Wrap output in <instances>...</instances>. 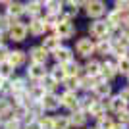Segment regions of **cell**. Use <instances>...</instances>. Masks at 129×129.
<instances>
[{"label": "cell", "mask_w": 129, "mask_h": 129, "mask_svg": "<svg viewBox=\"0 0 129 129\" xmlns=\"http://www.w3.org/2000/svg\"><path fill=\"white\" fill-rule=\"evenodd\" d=\"M71 50H73V54H75V60L81 58L83 62L96 56V54H94V41L89 39L87 35H85V37H77L75 39V44L71 46Z\"/></svg>", "instance_id": "1"}, {"label": "cell", "mask_w": 129, "mask_h": 129, "mask_svg": "<svg viewBox=\"0 0 129 129\" xmlns=\"http://www.w3.org/2000/svg\"><path fill=\"white\" fill-rule=\"evenodd\" d=\"M54 35L62 41V43H66V41H75V35H77V25L75 21H71V19H66V17L60 16V23L56 25V29H54Z\"/></svg>", "instance_id": "2"}, {"label": "cell", "mask_w": 129, "mask_h": 129, "mask_svg": "<svg viewBox=\"0 0 129 129\" xmlns=\"http://www.w3.org/2000/svg\"><path fill=\"white\" fill-rule=\"evenodd\" d=\"M83 12H85V16L91 21H96V19H104V16L108 12V6L104 0H87Z\"/></svg>", "instance_id": "3"}, {"label": "cell", "mask_w": 129, "mask_h": 129, "mask_svg": "<svg viewBox=\"0 0 129 129\" xmlns=\"http://www.w3.org/2000/svg\"><path fill=\"white\" fill-rule=\"evenodd\" d=\"M87 37L92 39L94 43L96 41H104V39H112V33H110V29H108L106 21L104 19H96V21H91L89 23V27H87Z\"/></svg>", "instance_id": "4"}, {"label": "cell", "mask_w": 129, "mask_h": 129, "mask_svg": "<svg viewBox=\"0 0 129 129\" xmlns=\"http://www.w3.org/2000/svg\"><path fill=\"white\" fill-rule=\"evenodd\" d=\"M46 75H48V66H41V64L25 66V79L29 83H41Z\"/></svg>", "instance_id": "5"}, {"label": "cell", "mask_w": 129, "mask_h": 129, "mask_svg": "<svg viewBox=\"0 0 129 129\" xmlns=\"http://www.w3.org/2000/svg\"><path fill=\"white\" fill-rule=\"evenodd\" d=\"M58 96H60V106L64 108V110H68V114H70V112H75V110H79V92L60 91V92H58Z\"/></svg>", "instance_id": "6"}, {"label": "cell", "mask_w": 129, "mask_h": 129, "mask_svg": "<svg viewBox=\"0 0 129 129\" xmlns=\"http://www.w3.org/2000/svg\"><path fill=\"white\" fill-rule=\"evenodd\" d=\"M100 77L108 83H112L116 77H118V66H116V60L112 56L100 60Z\"/></svg>", "instance_id": "7"}, {"label": "cell", "mask_w": 129, "mask_h": 129, "mask_svg": "<svg viewBox=\"0 0 129 129\" xmlns=\"http://www.w3.org/2000/svg\"><path fill=\"white\" fill-rule=\"evenodd\" d=\"M27 52V60H29V64H41V66H48V60H50V54L41 46V44H35L31 46Z\"/></svg>", "instance_id": "8"}, {"label": "cell", "mask_w": 129, "mask_h": 129, "mask_svg": "<svg viewBox=\"0 0 129 129\" xmlns=\"http://www.w3.org/2000/svg\"><path fill=\"white\" fill-rule=\"evenodd\" d=\"M91 94L96 98V100H106V98H110L114 94V85L108 83V81H104L102 77H96V85H94V89L91 91Z\"/></svg>", "instance_id": "9"}, {"label": "cell", "mask_w": 129, "mask_h": 129, "mask_svg": "<svg viewBox=\"0 0 129 129\" xmlns=\"http://www.w3.org/2000/svg\"><path fill=\"white\" fill-rule=\"evenodd\" d=\"M87 0H66L64 2V10H62V17L75 21V17L79 16V12L85 8Z\"/></svg>", "instance_id": "10"}, {"label": "cell", "mask_w": 129, "mask_h": 129, "mask_svg": "<svg viewBox=\"0 0 129 129\" xmlns=\"http://www.w3.org/2000/svg\"><path fill=\"white\" fill-rule=\"evenodd\" d=\"M114 60L123 58V56H129V43L127 39L121 37V35H116L112 37V54H110Z\"/></svg>", "instance_id": "11"}, {"label": "cell", "mask_w": 129, "mask_h": 129, "mask_svg": "<svg viewBox=\"0 0 129 129\" xmlns=\"http://www.w3.org/2000/svg\"><path fill=\"white\" fill-rule=\"evenodd\" d=\"M6 64H10L14 70H19V68H25L29 64V60H27V52L21 48H12L10 54H8V60H6Z\"/></svg>", "instance_id": "12"}, {"label": "cell", "mask_w": 129, "mask_h": 129, "mask_svg": "<svg viewBox=\"0 0 129 129\" xmlns=\"http://www.w3.org/2000/svg\"><path fill=\"white\" fill-rule=\"evenodd\" d=\"M50 58L54 60V64H60V66H66L68 62H71V60H75V54H73V50H71V46H68V44H62L56 52L50 54Z\"/></svg>", "instance_id": "13"}, {"label": "cell", "mask_w": 129, "mask_h": 129, "mask_svg": "<svg viewBox=\"0 0 129 129\" xmlns=\"http://www.w3.org/2000/svg\"><path fill=\"white\" fill-rule=\"evenodd\" d=\"M41 104H43V108H44V114H58V110L62 108L60 106L58 92H46L43 96V100H41Z\"/></svg>", "instance_id": "14"}, {"label": "cell", "mask_w": 129, "mask_h": 129, "mask_svg": "<svg viewBox=\"0 0 129 129\" xmlns=\"http://www.w3.org/2000/svg\"><path fill=\"white\" fill-rule=\"evenodd\" d=\"M46 33H48V29H46V23H44L43 17L31 19L29 25H27V35H31V37H35V39H43Z\"/></svg>", "instance_id": "15"}, {"label": "cell", "mask_w": 129, "mask_h": 129, "mask_svg": "<svg viewBox=\"0 0 129 129\" xmlns=\"http://www.w3.org/2000/svg\"><path fill=\"white\" fill-rule=\"evenodd\" d=\"M6 37L10 39L12 43H25L27 41V27L25 25H21V23H16V25H12L10 29H8V33H6Z\"/></svg>", "instance_id": "16"}, {"label": "cell", "mask_w": 129, "mask_h": 129, "mask_svg": "<svg viewBox=\"0 0 129 129\" xmlns=\"http://www.w3.org/2000/svg\"><path fill=\"white\" fill-rule=\"evenodd\" d=\"M25 16L31 19L44 16V0H29L25 2Z\"/></svg>", "instance_id": "17"}, {"label": "cell", "mask_w": 129, "mask_h": 129, "mask_svg": "<svg viewBox=\"0 0 129 129\" xmlns=\"http://www.w3.org/2000/svg\"><path fill=\"white\" fill-rule=\"evenodd\" d=\"M25 14V2H19V0H8V4L4 8V16H10L14 19L19 21V17Z\"/></svg>", "instance_id": "18"}, {"label": "cell", "mask_w": 129, "mask_h": 129, "mask_svg": "<svg viewBox=\"0 0 129 129\" xmlns=\"http://www.w3.org/2000/svg\"><path fill=\"white\" fill-rule=\"evenodd\" d=\"M68 119H70V125L71 129H85L89 127V116L81 110H75V112H70L68 114Z\"/></svg>", "instance_id": "19"}, {"label": "cell", "mask_w": 129, "mask_h": 129, "mask_svg": "<svg viewBox=\"0 0 129 129\" xmlns=\"http://www.w3.org/2000/svg\"><path fill=\"white\" fill-rule=\"evenodd\" d=\"M62 44H64V43H62V41H60V39L56 37L54 33H46V35L43 37V41H41V46H43V48L46 50L48 54L56 52V50H58Z\"/></svg>", "instance_id": "20"}, {"label": "cell", "mask_w": 129, "mask_h": 129, "mask_svg": "<svg viewBox=\"0 0 129 129\" xmlns=\"http://www.w3.org/2000/svg\"><path fill=\"white\" fill-rule=\"evenodd\" d=\"M81 68H83V73L89 77H100V60L94 56V58L91 60H85L83 64H81Z\"/></svg>", "instance_id": "21"}, {"label": "cell", "mask_w": 129, "mask_h": 129, "mask_svg": "<svg viewBox=\"0 0 129 129\" xmlns=\"http://www.w3.org/2000/svg\"><path fill=\"white\" fill-rule=\"evenodd\" d=\"M104 114H108L106 110V100H92L91 106H89V110H87V116H89V119H96L100 118V116H104Z\"/></svg>", "instance_id": "22"}, {"label": "cell", "mask_w": 129, "mask_h": 129, "mask_svg": "<svg viewBox=\"0 0 129 129\" xmlns=\"http://www.w3.org/2000/svg\"><path fill=\"white\" fill-rule=\"evenodd\" d=\"M96 85V77H89L85 73L79 75V92L81 94H91V91Z\"/></svg>", "instance_id": "23"}, {"label": "cell", "mask_w": 129, "mask_h": 129, "mask_svg": "<svg viewBox=\"0 0 129 129\" xmlns=\"http://www.w3.org/2000/svg\"><path fill=\"white\" fill-rule=\"evenodd\" d=\"M94 54L108 58L112 54V39H104V41H96L94 43Z\"/></svg>", "instance_id": "24"}, {"label": "cell", "mask_w": 129, "mask_h": 129, "mask_svg": "<svg viewBox=\"0 0 129 129\" xmlns=\"http://www.w3.org/2000/svg\"><path fill=\"white\" fill-rule=\"evenodd\" d=\"M62 10H64V0H44V14L62 16Z\"/></svg>", "instance_id": "25"}, {"label": "cell", "mask_w": 129, "mask_h": 129, "mask_svg": "<svg viewBox=\"0 0 129 129\" xmlns=\"http://www.w3.org/2000/svg\"><path fill=\"white\" fill-rule=\"evenodd\" d=\"M44 94H46V92H44V89L39 85V83H29V87H27V96L31 98L33 102H41Z\"/></svg>", "instance_id": "26"}, {"label": "cell", "mask_w": 129, "mask_h": 129, "mask_svg": "<svg viewBox=\"0 0 129 129\" xmlns=\"http://www.w3.org/2000/svg\"><path fill=\"white\" fill-rule=\"evenodd\" d=\"M48 75L52 77L58 85H62V83H64V79L68 77V75H66V71H64V66H60V64L48 66Z\"/></svg>", "instance_id": "27"}, {"label": "cell", "mask_w": 129, "mask_h": 129, "mask_svg": "<svg viewBox=\"0 0 129 129\" xmlns=\"http://www.w3.org/2000/svg\"><path fill=\"white\" fill-rule=\"evenodd\" d=\"M64 71H66V75H71V77H79L81 73H83V68H81V62H79V60H71V62H68V64L64 66Z\"/></svg>", "instance_id": "28"}, {"label": "cell", "mask_w": 129, "mask_h": 129, "mask_svg": "<svg viewBox=\"0 0 129 129\" xmlns=\"http://www.w3.org/2000/svg\"><path fill=\"white\" fill-rule=\"evenodd\" d=\"M62 91H71V92H79V77H71L68 75L62 83Z\"/></svg>", "instance_id": "29"}, {"label": "cell", "mask_w": 129, "mask_h": 129, "mask_svg": "<svg viewBox=\"0 0 129 129\" xmlns=\"http://www.w3.org/2000/svg\"><path fill=\"white\" fill-rule=\"evenodd\" d=\"M39 85L44 89V92H60V89H62V87H60L50 75H46L43 81H41V83H39Z\"/></svg>", "instance_id": "30"}, {"label": "cell", "mask_w": 129, "mask_h": 129, "mask_svg": "<svg viewBox=\"0 0 129 129\" xmlns=\"http://www.w3.org/2000/svg\"><path fill=\"white\" fill-rule=\"evenodd\" d=\"M54 129H71L68 114H54Z\"/></svg>", "instance_id": "31"}, {"label": "cell", "mask_w": 129, "mask_h": 129, "mask_svg": "<svg viewBox=\"0 0 129 129\" xmlns=\"http://www.w3.org/2000/svg\"><path fill=\"white\" fill-rule=\"evenodd\" d=\"M116 66H118V75H121V77L129 75V56L118 58V60H116Z\"/></svg>", "instance_id": "32"}, {"label": "cell", "mask_w": 129, "mask_h": 129, "mask_svg": "<svg viewBox=\"0 0 129 129\" xmlns=\"http://www.w3.org/2000/svg\"><path fill=\"white\" fill-rule=\"evenodd\" d=\"M16 75H17L16 70H14L10 64H6V62H4V64H0V77H2L4 81H12Z\"/></svg>", "instance_id": "33"}, {"label": "cell", "mask_w": 129, "mask_h": 129, "mask_svg": "<svg viewBox=\"0 0 129 129\" xmlns=\"http://www.w3.org/2000/svg\"><path fill=\"white\" fill-rule=\"evenodd\" d=\"M12 100L10 96H0V118H6L8 114H12Z\"/></svg>", "instance_id": "34"}, {"label": "cell", "mask_w": 129, "mask_h": 129, "mask_svg": "<svg viewBox=\"0 0 129 129\" xmlns=\"http://www.w3.org/2000/svg\"><path fill=\"white\" fill-rule=\"evenodd\" d=\"M92 100H94L92 94H81V92H79V110L87 114V110H89V106H91Z\"/></svg>", "instance_id": "35"}, {"label": "cell", "mask_w": 129, "mask_h": 129, "mask_svg": "<svg viewBox=\"0 0 129 129\" xmlns=\"http://www.w3.org/2000/svg\"><path fill=\"white\" fill-rule=\"evenodd\" d=\"M114 10L123 14L125 17L129 16V0H114Z\"/></svg>", "instance_id": "36"}, {"label": "cell", "mask_w": 129, "mask_h": 129, "mask_svg": "<svg viewBox=\"0 0 129 129\" xmlns=\"http://www.w3.org/2000/svg\"><path fill=\"white\" fill-rule=\"evenodd\" d=\"M39 125L41 129H54V118L50 114H44L43 118H39Z\"/></svg>", "instance_id": "37"}, {"label": "cell", "mask_w": 129, "mask_h": 129, "mask_svg": "<svg viewBox=\"0 0 129 129\" xmlns=\"http://www.w3.org/2000/svg\"><path fill=\"white\" fill-rule=\"evenodd\" d=\"M2 129H23L21 121H17L16 118H10V119H4L2 121Z\"/></svg>", "instance_id": "38"}, {"label": "cell", "mask_w": 129, "mask_h": 129, "mask_svg": "<svg viewBox=\"0 0 129 129\" xmlns=\"http://www.w3.org/2000/svg\"><path fill=\"white\" fill-rule=\"evenodd\" d=\"M114 119L118 121V123L125 125V127H129V108L127 110H123V112H119L118 116H114Z\"/></svg>", "instance_id": "39"}, {"label": "cell", "mask_w": 129, "mask_h": 129, "mask_svg": "<svg viewBox=\"0 0 129 129\" xmlns=\"http://www.w3.org/2000/svg\"><path fill=\"white\" fill-rule=\"evenodd\" d=\"M116 94H118V96H119V98H121V100H123V102L129 106V85H123L118 92H116Z\"/></svg>", "instance_id": "40"}, {"label": "cell", "mask_w": 129, "mask_h": 129, "mask_svg": "<svg viewBox=\"0 0 129 129\" xmlns=\"http://www.w3.org/2000/svg\"><path fill=\"white\" fill-rule=\"evenodd\" d=\"M10 50H12V48H10L6 43L0 44V64H4L6 60H8V54H10Z\"/></svg>", "instance_id": "41"}, {"label": "cell", "mask_w": 129, "mask_h": 129, "mask_svg": "<svg viewBox=\"0 0 129 129\" xmlns=\"http://www.w3.org/2000/svg\"><path fill=\"white\" fill-rule=\"evenodd\" d=\"M23 129H41V125H39V119H31V121L23 123Z\"/></svg>", "instance_id": "42"}, {"label": "cell", "mask_w": 129, "mask_h": 129, "mask_svg": "<svg viewBox=\"0 0 129 129\" xmlns=\"http://www.w3.org/2000/svg\"><path fill=\"white\" fill-rule=\"evenodd\" d=\"M8 29H10V25H8V21H6L4 16H2V17H0V33H2V35H6V33H8Z\"/></svg>", "instance_id": "43"}, {"label": "cell", "mask_w": 129, "mask_h": 129, "mask_svg": "<svg viewBox=\"0 0 129 129\" xmlns=\"http://www.w3.org/2000/svg\"><path fill=\"white\" fill-rule=\"evenodd\" d=\"M118 35H121V37H125V39H127V43H129V29H125V27H121V31H119Z\"/></svg>", "instance_id": "44"}, {"label": "cell", "mask_w": 129, "mask_h": 129, "mask_svg": "<svg viewBox=\"0 0 129 129\" xmlns=\"http://www.w3.org/2000/svg\"><path fill=\"white\" fill-rule=\"evenodd\" d=\"M112 129H129V127H125V125L118 123V121H114V127H112Z\"/></svg>", "instance_id": "45"}, {"label": "cell", "mask_w": 129, "mask_h": 129, "mask_svg": "<svg viewBox=\"0 0 129 129\" xmlns=\"http://www.w3.org/2000/svg\"><path fill=\"white\" fill-rule=\"evenodd\" d=\"M123 27H125V29H129V16L123 19Z\"/></svg>", "instance_id": "46"}, {"label": "cell", "mask_w": 129, "mask_h": 129, "mask_svg": "<svg viewBox=\"0 0 129 129\" xmlns=\"http://www.w3.org/2000/svg\"><path fill=\"white\" fill-rule=\"evenodd\" d=\"M4 37H6V35H2V33H0V44L4 43Z\"/></svg>", "instance_id": "47"}, {"label": "cell", "mask_w": 129, "mask_h": 129, "mask_svg": "<svg viewBox=\"0 0 129 129\" xmlns=\"http://www.w3.org/2000/svg\"><path fill=\"white\" fill-rule=\"evenodd\" d=\"M2 85H4V79H2V77H0V89H2Z\"/></svg>", "instance_id": "48"}, {"label": "cell", "mask_w": 129, "mask_h": 129, "mask_svg": "<svg viewBox=\"0 0 129 129\" xmlns=\"http://www.w3.org/2000/svg\"><path fill=\"white\" fill-rule=\"evenodd\" d=\"M85 129H96V127H94V125H89V127H85Z\"/></svg>", "instance_id": "49"}, {"label": "cell", "mask_w": 129, "mask_h": 129, "mask_svg": "<svg viewBox=\"0 0 129 129\" xmlns=\"http://www.w3.org/2000/svg\"><path fill=\"white\" fill-rule=\"evenodd\" d=\"M0 129H2V118H0Z\"/></svg>", "instance_id": "50"}, {"label": "cell", "mask_w": 129, "mask_h": 129, "mask_svg": "<svg viewBox=\"0 0 129 129\" xmlns=\"http://www.w3.org/2000/svg\"><path fill=\"white\" fill-rule=\"evenodd\" d=\"M125 79H127V85H129V75H127V77H125Z\"/></svg>", "instance_id": "51"}, {"label": "cell", "mask_w": 129, "mask_h": 129, "mask_svg": "<svg viewBox=\"0 0 129 129\" xmlns=\"http://www.w3.org/2000/svg\"><path fill=\"white\" fill-rule=\"evenodd\" d=\"M0 17H2V10H0Z\"/></svg>", "instance_id": "52"}]
</instances>
